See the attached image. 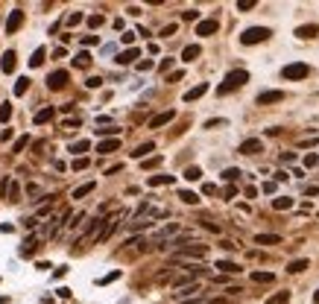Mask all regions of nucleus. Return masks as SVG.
<instances>
[{
	"label": "nucleus",
	"instance_id": "obj_37",
	"mask_svg": "<svg viewBox=\"0 0 319 304\" xmlns=\"http://www.w3.org/2000/svg\"><path fill=\"white\" fill-rule=\"evenodd\" d=\"M88 150H91L88 141H76V144H70V152H88Z\"/></svg>",
	"mask_w": 319,
	"mask_h": 304
},
{
	"label": "nucleus",
	"instance_id": "obj_35",
	"mask_svg": "<svg viewBox=\"0 0 319 304\" xmlns=\"http://www.w3.org/2000/svg\"><path fill=\"white\" fill-rule=\"evenodd\" d=\"M290 302V293H275L272 299H266V304H287Z\"/></svg>",
	"mask_w": 319,
	"mask_h": 304
},
{
	"label": "nucleus",
	"instance_id": "obj_30",
	"mask_svg": "<svg viewBox=\"0 0 319 304\" xmlns=\"http://www.w3.org/2000/svg\"><path fill=\"white\" fill-rule=\"evenodd\" d=\"M117 132H120L117 126H106V129H97V135H100V138H106V141H108V138H117Z\"/></svg>",
	"mask_w": 319,
	"mask_h": 304
},
{
	"label": "nucleus",
	"instance_id": "obj_6",
	"mask_svg": "<svg viewBox=\"0 0 319 304\" xmlns=\"http://www.w3.org/2000/svg\"><path fill=\"white\" fill-rule=\"evenodd\" d=\"M173 299H176V302H185V299H199V284H185V287H179V290L173 293Z\"/></svg>",
	"mask_w": 319,
	"mask_h": 304
},
{
	"label": "nucleus",
	"instance_id": "obj_54",
	"mask_svg": "<svg viewBox=\"0 0 319 304\" xmlns=\"http://www.w3.org/2000/svg\"><path fill=\"white\" fill-rule=\"evenodd\" d=\"M264 193H275V182H264Z\"/></svg>",
	"mask_w": 319,
	"mask_h": 304
},
{
	"label": "nucleus",
	"instance_id": "obj_53",
	"mask_svg": "<svg viewBox=\"0 0 319 304\" xmlns=\"http://www.w3.org/2000/svg\"><path fill=\"white\" fill-rule=\"evenodd\" d=\"M82 44H85V47H91V44H97V35H85V38H82Z\"/></svg>",
	"mask_w": 319,
	"mask_h": 304
},
{
	"label": "nucleus",
	"instance_id": "obj_25",
	"mask_svg": "<svg viewBox=\"0 0 319 304\" xmlns=\"http://www.w3.org/2000/svg\"><path fill=\"white\" fill-rule=\"evenodd\" d=\"M9 202H21V187H18V182H9Z\"/></svg>",
	"mask_w": 319,
	"mask_h": 304
},
{
	"label": "nucleus",
	"instance_id": "obj_48",
	"mask_svg": "<svg viewBox=\"0 0 319 304\" xmlns=\"http://www.w3.org/2000/svg\"><path fill=\"white\" fill-rule=\"evenodd\" d=\"M159 164H161V155H153V158L144 161V167H159Z\"/></svg>",
	"mask_w": 319,
	"mask_h": 304
},
{
	"label": "nucleus",
	"instance_id": "obj_7",
	"mask_svg": "<svg viewBox=\"0 0 319 304\" xmlns=\"http://www.w3.org/2000/svg\"><path fill=\"white\" fill-rule=\"evenodd\" d=\"M217 30H220V21L217 18H205V21L196 24V35H214Z\"/></svg>",
	"mask_w": 319,
	"mask_h": 304
},
{
	"label": "nucleus",
	"instance_id": "obj_50",
	"mask_svg": "<svg viewBox=\"0 0 319 304\" xmlns=\"http://www.w3.org/2000/svg\"><path fill=\"white\" fill-rule=\"evenodd\" d=\"M120 41H123V44H132V41H135V32H123Z\"/></svg>",
	"mask_w": 319,
	"mask_h": 304
},
{
	"label": "nucleus",
	"instance_id": "obj_34",
	"mask_svg": "<svg viewBox=\"0 0 319 304\" xmlns=\"http://www.w3.org/2000/svg\"><path fill=\"white\" fill-rule=\"evenodd\" d=\"M73 64H76V67H88V64H91V56H88V53L82 50V53H76V59H73Z\"/></svg>",
	"mask_w": 319,
	"mask_h": 304
},
{
	"label": "nucleus",
	"instance_id": "obj_33",
	"mask_svg": "<svg viewBox=\"0 0 319 304\" xmlns=\"http://www.w3.org/2000/svg\"><path fill=\"white\" fill-rule=\"evenodd\" d=\"M179 199H182V202H188V205H196V202H199V196H196L193 190H182V193H179Z\"/></svg>",
	"mask_w": 319,
	"mask_h": 304
},
{
	"label": "nucleus",
	"instance_id": "obj_12",
	"mask_svg": "<svg viewBox=\"0 0 319 304\" xmlns=\"http://www.w3.org/2000/svg\"><path fill=\"white\" fill-rule=\"evenodd\" d=\"M261 150H264V144H261L258 138H249V141L240 144V152H243V155H255V152H261Z\"/></svg>",
	"mask_w": 319,
	"mask_h": 304
},
{
	"label": "nucleus",
	"instance_id": "obj_32",
	"mask_svg": "<svg viewBox=\"0 0 319 304\" xmlns=\"http://www.w3.org/2000/svg\"><path fill=\"white\" fill-rule=\"evenodd\" d=\"M272 278H275L272 272H252V281H255V284H269Z\"/></svg>",
	"mask_w": 319,
	"mask_h": 304
},
{
	"label": "nucleus",
	"instance_id": "obj_43",
	"mask_svg": "<svg viewBox=\"0 0 319 304\" xmlns=\"http://www.w3.org/2000/svg\"><path fill=\"white\" fill-rule=\"evenodd\" d=\"M70 167H73V170H85V167H88V158H85V155H79V158H76Z\"/></svg>",
	"mask_w": 319,
	"mask_h": 304
},
{
	"label": "nucleus",
	"instance_id": "obj_2",
	"mask_svg": "<svg viewBox=\"0 0 319 304\" xmlns=\"http://www.w3.org/2000/svg\"><path fill=\"white\" fill-rule=\"evenodd\" d=\"M272 35V30H266V27H249V30L240 32V41L243 44H261V41H266Z\"/></svg>",
	"mask_w": 319,
	"mask_h": 304
},
{
	"label": "nucleus",
	"instance_id": "obj_21",
	"mask_svg": "<svg viewBox=\"0 0 319 304\" xmlns=\"http://www.w3.org/2000/svg\"><path fill=\"white\" fill-rule=\"evenodd\" d=\"M205 91H208V85H205V82H202V85H196V88H191V91L185 94V102H193V100H199V97H202Z\"/></svg>",
	"mask_w": 319,
	"mask_h": 304
},
{
	"label": "nucleus",
	"instance_id": "obj_52",
	"mask_svg": "<svg viewBox=\"0 0 319 304\" xmlns=\"http://www.w3.org/2000/svg\"><path fill=\"white\" fill-rule=\"evenodd\" d=\"M202 193H205V196H214V193H217V187H214V184H205V187H202Z\"/></svg>",
	"mask_w": 319,
	"mask_h": 304
},
{
	"label": "nucleus",
	"instance_id": "obj_59",
	"mask_svg": "<svg viewBox=\"0 0 319 304\" xmlns=\"http://www.w3.org/2000/svg\"><path fill=\"white\" fill-rule=\"evenodd\" d=\"M314 304H319V290H317V293H314Z\"/></svg>",
	"mask_w": 319,
	"mask_h": 304
},
{
	"label": "nucleus",
	"instance_id": "obj_44",
	"mask_svg": "<svg viewBox=\"0 0 319 304\" xmlns=\"http://www.w3.org/2000/svg\"><path fill=\"white\" fill-rule=\"evenodd\" d=\"M255 3H258V0H237V9H240V12H249Z\"/></svg>",
	"mask_w": 319,
	"mask_h": 304
},
{
	"label": "nucleus",
	"instance_id": "obj_13",
	"mask_svg": "<svg viewBox=\"0 0 319 304\" xmlns=\"http://www.w3.org/2000/svg\"><path fill=\"white\" fill-rule=\"evenodd\" d=\"M114 150H120V138H108V141H100V144H97V152H100V155L114 152Z\"/></svg>",
	"mask_w": 319,
	"mask_h": 304
},
{
	"label": "nucleus",
	"instance_id": "obj_19",
	"mask_svg": "<svg viewBox=\"0 0 319 304\" xmlns=\"http://www.w3.org/2000/svg\"><path fill=\"white\" fill-rule=\"evenodd\" d=\"M305 269H308V257H299V260H290L287 263V272H293V275L305 272Z\"/></svg>",
	"mask_w": 319,
	"mask_h": 304
},
{
	"label": "nucleus",
	"instance_id": "obj_5",
	"mask_svg": "<svg viewBox=\"0 0 319 304\" xmlns=\"http://www.w3.org/2000/svg\"><path fill=\"white\" fill-rule=\"evenodd\" d=\"M21 24H24V12L21 9H12L9 12V21H6V35H15V32L21 30Z\"/></svg>",
	"mask_w": 319,
	"mask_h": 304
},
{
	"label": "nucleus",
	"instance_id": "obj_38",
	"mask_svg": "<svg viewBox=\"0 0 319 304\" xmlns=\"http://www.w3.org/2000/svg\"><path fill=\"white\" fill-rule=\"evenodd\" d=\"M41 61H44V47H38V50H35V53H32L30 64H32V67H38V64H41Z\"/></svg>",
	"mask_w": 319,
	"mask_h": 304
},
{
	"label": "nucleus",
	"instance_id": "obj_16",
	"mask_svg": "<svg viewBox=\"0 0 319 304\" xmlns=\"http://www.w3.org/2000/svg\"><path fill=\"white\" fill-rule=\"evenodd\" d=\"M199 44H188L185 50H182V61H193V59H199Z\"/></svg>",
	"mask_w": 319,
	"mask_h": 304
},
{
	"label": "nucleus",
	"instance_id": "obj_28",
	"mask_svg": "<svg viewBox=\"0 0 319 304\" xmlns=\"http://www.w3.org/2000/svg\"><path fill=\"white\" fill-rule=\"evenodd\" d=\"M182 176H185L188 182H199V179H202V170H199V167H188Z\"/></svg>",
	"mask_w": 319,
	"mask_h": 304
},
{
	"label": "nucleus",
	"instance_id": "obj_39",
	"mask_svg": "<svg viewBox=\"0 0 319 304\" xmlns=\"http://www.w3.org/2000/svg\"><path fill=\"white\" fill-rule=\"evenodd\" d=\"M223 179H225V182H237V179H240V170H234V167H228V170H225V173H223Z\"/></svg>",
	"mask_w": 319,
	"mask_h": 304
},
{
	"label": "nucleus",
	"instance_id": "obj_58",
	"mask_svg": "<svg viewBox=\"0 0 319 304\" xmlns=\"http://www.w3.org/2000/svg\"><path fill=\"white\" fill-rule=\"evenodd\" d=\"M73 126H79V117H73V120H64V129H73Z\"/></svg>",
	"mask_w": 319,
	"mask_h": 304
},
{
	"label": "nucleus",
	"instance_id": "obj_51",
	"mask_svg": "<svg viewBox=\"0 0 319 304\" xmlns=\"http://www.w3.org/2000/svg\"><path fill=\"white\" fill-rule=\"evenodd\" d=\"M173 32H176V24H167V27H164V30H161V35H164V38H167V35H173Z\"/></svg>",
	"mask_w": 319,
	"mask_h": 304
},
{
	"label": "nucleus",
	"instance_id": "obj_60",
	"mask_svg": "<svg viewBox=\"0 0 319 304\" xmlns=\"http://www.w3.org/2000/svg\"><path fill=\"white\" fill-rule=\"evenodd\" d=\"M6 302H9V299H6V296H0V304H6Z\"/></svg>",
	"mask_w": 319,
	"mask_h": 304
},
{
	"label": "nucleus",
	"instance_id": "obj_1",
	"mask_svg": "<svg viewBox=\"0 0 319 304\" xmlns=\"http://www.w3.org/2000/svg\"><path fill=\"white\" fill-rule=\"evenodd\" d=\"M246 82H249V73H246V70H231L223 82H220L217 94H220V97H225V94L237 91V88H240V85H246Z\"/></svg>",
	"mask_w": 319,
	"mask_h": 304
},
{
	"label": "nucleus",
	"instance_id": "obj_8",
	"mask_svg": "<svg viewBox=\"0 0 319 304\" xmlns=\"http://www.w3.org/2000/svg\"><path fill=\"white\" fill-rule=\"evenodd\" d=\"M47 85H50L53 91H62L64 85H67V70H53L50 79H47Z\"/></svg>",
	"mask_w": 319,
	"mask_h": 304
},
{
	"label": "nucleus",
	"instance_id": "obj_49",
	"mask_svg": "<svg viewBox=\"0 0 319 304\" xmlns=\"http://www.w3.org/2000/svg\"><path fill=\"white\" fill-rule=\"evenodd\" d=\"M234 193H237V187H234V184H228V187H225V199H234Z\"/></svg>",
	"mask_w": 319,
	"mask_h": 304
},
{
	"label": "nucleus",
	"instance_id": "obj_11",
	"mask_svg": "<svg viewBox=\"0 0 319 304\" xmlns=\"http://www.w3.org/2000/svg\"><path fill=\"white\" fill-rule=\"evenodd\" d=\"M173 117H176V111H161V114H156V117L150 120V129H161V126H167Z\"/></svg>",
	"mask_w": 319,
	"mask_h": 304
},
{
	"label": "nucleus",
	"instance_id": "obj_46",
	"mask_svg": "<svg viewBox=\"0 0 319 304\" xmlns=\"http://www.w3.org/2000/svg\"><path fill=\"white\" fill-rule=\"evenodd\" d=\"M196 18H199L196 9H185V12H182V21H196Z\"/></svg>",
	"mask_w": 319,
	"mask_h": 304
},
{
	"label": "nucleus",
	"instance_id": "obj_22",
	"mask_svg": "<svg viewBox=\"0 0 319 304\" xmlns=\"http://www.w3.org/2000/svg\"><path fill=\"white\" fill-rule=\"evenodd\" d=\"M272 208L275 211H287V208H293V199L290 196H278V199H272Z\"/></svg>",
	"mask_w": 319,
	"mask_h": 304
},
{
	"label": "nucleus",
	"instance_id": "obj_18",
	"mask_svg": "<svg viewBox=\"0 0 319 304\" xmlns=\"http://www.w3.org/2000/svg\"><path fill=\"white\" fill-rule=\"evenodd\" d=\"M296 35H299V38H317V35H319V27H317V24L299 27V30H296Z\"/></svg>",
	"mask_w": 319,
	"mask_h": 304
},
{
	"label": "nucleus",
	"instance_id": "obj_55",
	"mask_svg": "<svg viewBox=\"0 0 319 304\" xmlns=\"http://www.w3.org/2000/svg\"><path fill=\"white\" fill-rule=\"evenodd\" d=\"M138 70H141V73H144V70H153V61H141V64H138Z\"/></svg>",
	"mask_w": 319,
	"mask_h": 304
},
{
	"label": "nucleus",
	"instance_id": "obj_23",
	"mask_svg": "<svg viewBox=\"0 0 319 304\" xmlns=\"http://www.w3.org/2000/svg\"><path fill=\"white\" fill-rule=\"evenodd\" d=\"M32 120L38 123V126H41V123H50V120H53V108H41V111H35V117H32Z\"/></svg>",
	"mask_w": 319,
	"mask_h": 304
},
{
	"label": "nucleus",
	"instance_id": "obj_41",
	"mask_svg": "<svg viewBox=\"0 0 319 304\" xmlns=\"http://www.w3.org/2000/svg\"><path fill=\"white\" fill-rule=\"evenodd\" d=\"M103 24H106V18H103V15H91V18H88V27H103Z\"/></svg>",
	"mask_w": 319,
	"mask_h": 304
},
{
	"label": "nucleus",
	"instance_id": "obj_17",
	"mask_svg": "<svg viewBox=\"0 0 319 304\" xmlns=\"http://www.w3.org/2000/svg\"><path fill=\"white\" fill-rule=\"evenodd\" d=\"M0 67H3V73H12V70H15V53H12V50H6V53H3Z\"/></svg>",
	"mask_w": 319,
	"mask_h": 304
},
{
	"label": "nucleus",
	"instance_id": "obj_15",
	"mask_svg": "<svg viewBox=\"0 0 319 304\" xmlns=\"http://www.w3.org/2000/svg\"><path fill=\"white\" fill-rule=\"evenodd\" d=\"M94 187H97V182H85V184H79V187H76V190H73L70 196H73V199H85V196H88V193H91Z\"/></svg>",
	"mask_w": 319,
	"mask_h": 304
},
{
	"label": "nucleus",
	"instance_id": "obj_40",
	"mask_svg": "<svg viewBox=\"0 0 319 304\" xmlns=\"http://www.w3.org/2000/svg\"><path fill=\"white\" fill-rule=\"evenodd\" d=\"M27 144H30V135H24V138H18V141H15V147H12V152H21V150H24V147H27Z\"/></svg>",
	"mask_w": 319,
	"mask_h": 304
},
{
	"label": "nucleus",
	"instance_id": "obj_29",
	"mask_svg": "<svg viewBox=\"0 0 319 304\" xmlns=\"http://www.w3.org/2000/svg\"><path fill=\"white\" fill-rule=\"evenodd\" d=\"M161 184H173V176H150V187H161Z\"/></svg>",
	"mask_w": 319,
	"mask_h": 304
},
{
	"label": "nucleus",
	"instance_id": "obj_4",
	"mask_svg": "<svg viewBox=\"0 0 319 304\" xmlns=\"http://www.w3.org/2000/svg\"><path fill=\"white\" fill-rule=\"evenodd\" d=\"M308 73H311V67H308L305 61H293V64H287V67L281 70V76L290 79V82H296V79H308Z\"/></svg>",
	"mask_w": 319,
	"mask_h": 304
},
{
	"label": "nucleus",
	"instance_id": "obj_9",
	"mask_svg": "<svg viewBox=\"0 0 319 304\" xmlns=\"http://www.w3.org/2000/svg\"><path fill=\"white\" fill-rule=\"evenodd\" d=\"M284 91H261L258 94V105H269V102H281Z\"/></svg>",
	"mask_w": 319,
	"mask_h": 304
},
{
	"label": "nucleus",
	"instance_id": "obj_31",
	"mask_svg": "<svg viewBox=\"0 0 319 304\" xmlns=\"http://www.w3.org/2000/svg\"><path fill=\"white\" fill-rule=\"evenodd\" d=\"M217 269H223V272H228V275L240 272V266H237V263H231V260H220V263H217Z\"/></svg>",
	"mask_w": 319,
	"mask_h": 304
},
{
	"label": "nucleus",
	"instance_id": "obj_24",
	"mask_svg": "<svg viewBox=\"0 0 319 304\" xmlns=\"http://www.w3.org/2000/svg\"><path fill=\"white\" fill-rule=\"evenodd\" d=\"M156 150V144L153 141H147V144H141V147H135V152H132V158H144L147 152H153Z\"/></svg>",
	"mask_w": 319,
	"mask_h": 304
},
{
	"label": "nucleus",
	"instance_id": "obj_10",
	"mask_svg": "<svg viewBox=\"0 0 319 304\" xmlns=\"http://www.w3.org/2000/svg\"><path fill=\"white\" fill-rule=\"evenodd\" d=\"M117 219H120V216H111V219H106V225H103V231L97 234V243H106V240L111 237V231L117 228Z\"/></svg>",
	"mask_w": 319,
	"mask_h": 304
},
{
	"label": "nucleus",
	"instance_id": "obj_20",
	"mask_svg": "<svg viewBox=\"0 0 319 304\" xmlns=\"http://www.w3.org/2000/svg\"><path fill=\"white\" fill-rule=\"evenodd\" d=\"M135 59H138V50H135V47H129V50H123L114 61H117V64H132Z\"/></svg>",
	"mask_w": 319,
	"mask_h": 304
},
{
	"label": "nucleus",
	"instance_id": "obj_36",
	"mask_svg": "<svg viewBox=\"0 0 319 304\" xmlns=\"http://www.w3.org/2000/svg\"><path fill=\"white\" fill-rule=\"evenodd\" d=\"M117 278H120V269H114V272H108V275H106V278H100L97 284H100V287H106V284H111V281H117Z\"/></svg>",
	"mask_w": 319,
	"mask_h": 304
},
{
	"label": "nucleus",
	"instance_id": "obj_27",
	"mask_svg": "<svg viewBox=\"0 0 319 304\" xmlns=\"http://www.w3.org/2000/svg\"><path fill=\"white\" fill-rule=\"evenodd\" d=\"M27 88H30V79H27V76H21V79L15 82V97H24Z\"/></svg>",
	"mask_w": 319,
	"mask_h": 304
},
{
	"label": "nucleus",
	"instance_id": "obj_42",
	"mask_svg": "<svg viewBox=\"0 0 319 304\" xmlns=\"http://www.w3.org/2000/svg\"><path fill=\"white\" fill-rule=\"evenodd\" d=\"M76 24H82V12H73V15H67V27H76Z\"/></svg>",
	"mask_w": 319,
	"mask_h": 304
},
{
	"label": "nucleus",
	"instance_id": "obj_3",
	"mask_svg": "<svg viewBox=\"0 0 319 304\" xmlns=\"http://www.w3.org/2000/svg\"><path fill=\"white\" fill-rule=\"evenodd\" d=\"M205 254H208V249H205V246H179V249H176V254H173V260H188V257H196V260H202V257H205Z\"/></svg>",
	"mask_w": 319,
	"mask_h": 304
},
{
	"label": "nucleus",
	"instance_id": "obj_14",
	"mask_svg": "<svg viewBox=\"0 0 319 304\" xmlns=\"http://www.w3.org/2000/svg\"><path fill=\"white\" fill-rule=\"evenodd\" d=\"M255 243L258 246H278L281 237H278V234H255Z\"/></svg>",
	"mask_w": 319,
	"mask_h": 304
},
{
	"label": "nucleus",
	"instance_id": "obj_56",
	"mask_svg": "<svg viewBox=\"0 0 319 304\" xmlns=\"http://www.w3.org/2000/svg\"><path fill=\"white\" fill-rule=\"evenodd\" d=\"M293 158H296L293 152H284V155H281V161H284V164H293Z\"/></svg>",
	"mask_w": 319,
	"mask_h": 304
},
{
	"label": "nucleus",
	"instance_id": "obj_47",
	"mask_svg": "<svg viewBox=\"0 0 319 304\" xmlns=\"http://www.w3.org/2000/svg\"><path fill=\"white\" fill-rule=\"evenodd\" d=\"M85 85H88V88H100V85H103V79H100V76H88V79H85Z\"/></svg>",
	"mask_w": 319,
	"mask_h": 304
},
{
	"label": "nucleus",
	"instance_id": "obj_45",
	"mask_svg": "<svg viewBox=\"0 0 319 304\" xmlns=\"http://www.w3.org/2000/svg\"><path fill=\"white\" fill-rule=\"evenodd\" d=\"M317 164H319V155H317V152L305 155V167H317Z\"/></svg>",
	"mask_w": 319,
	"mask_h": 304
},
{
	"label": "nucleus",
	"instance_id": "obj_26",
	"mask_svg": "<svg viewBox=\"0 0 319 304\" xmlns=\"http://www.w3.org/2000/svg\"><path fill=\"white\" fill-rule=\"evenodd\" d=\"M12 120V102H0V123Z\"/></svg>",
	"mask_w": 319,
	"mask_h": 304
},
{
	"label": "nucleus",
	"instance_id": "obj_57",
	"mask_svg": "<svg viewBox=\"0 0 319 304\" xmlns=\"http://www.w3.org/2000/svg\"><path fill=\"white\" fill-rule=\"evenodd\" d=\"M24 225H27V228H35V225H38V219H35V216H30V219H24Z\"/></svg>",
	"mask_w": 319,
	"mask_h": 304
}]
</instances>
